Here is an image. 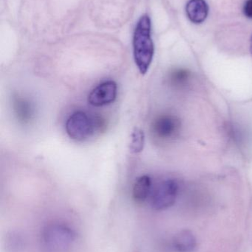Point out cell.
Returning a JSON list of instances; mask_svg holds the SVG:
<instances>
[{
	"label": "cell",
	"mask_w": 252,
	"mask_h": 252,
	"mask_svg": "<svg viewBox=\"0 0 252 252\" xmlns=\"http://www.w3.org/2000/svg\"><path fill=\"white\" fill-rule=\"evenodd\" d=\"M133 53L136 66L142 75L147 72L154 56V44L151 37V20L145 14L139 19L133 37Z\"/></svg>",
	"instance_id": "6da1fadb"
},
{
	"label": "cell",
	"mask_w": 252,
	"mask_h": 252,
	"mask_svg": "<svg viewBox=\"0 0 252 252\" xmlns=\"http://www.w3.org/2000/svg\"><path fill=\"white\" fill-rule=\"evenodd\" d=\"M42 240L50 252H67L75 241V234L63 223H50L43 229Z\"/></svg>",
	"instance_id": "7a4b0ae2"
},
{
	"label": "cell",
	"mask_w": 252,
	"mask_h": 252,
	"mask_svg": "<svg viewBox=\"0 0 252 252\" xmlns=\"http://www.w3.org/2000/svg\"><path fill=\"white\" fill-rule=\"evenodd\" d=\"M181 126L180 120L176 115H160L152 122L151 133L160 142H172L180 136Z\"/></svg>",
	"instance_id": "3957f363"
},
{
	"label": "cell",
	"mask_w": 252,
	"mask_h": 252,
	"mask_svg": "<svg viewBox=\"0 0 252 252\" xmlns=\"http://www.w3.org/2000/svg\"><path fill=\"white\" fill-rule=\"evenodd\" d=\"M96 126L94 119L85 112L78 111L72 113L67 120L65 129L71 139L82 141L94 133Z\"/></svg>",
	"instance_id": "277c9868"
},
{
	"label": "cell",
	"mask_w": 252,
	"mask_h": 252,
	"mask_svg": "<svg viewBox=\"0 0 252 252\" xmlns=\"http://www.w3.org/2000/svg\"><path fill=\"white\" fill-rule=\"evenodd\" d=\"M179 189V184L174 179H167L161 182L152 194V207L158 211L170 208L176 203Z\"/></svg>",
	"instance_id": "5b68a950"
},
{
	"label": "cell",
	"mask_w": 252,
	"mask_h": 252,
	"mask_svg": "<svg viewBox=\"0 0 252 252\" xmlns=\"http://www.w3.org/2000/svg\"><path fill=\"white\" fill-rule=\"evenodd\" d=\"M118 93L115 81H108L102 83L93 89L88 95V103L95 107H102L115 101Z\"/></svg>",
	"instance_id": "8992f818"
},
{
	"label": "cell",
	"mask_w": 252,
	"mask_h": 252,
	"mask_svg": "<svg viewBox=\"0 0 252 252\" xmlns=\"http://www.w3.org/2000/svg\"><path fill=\"white\" fill-rule=\"evenodd\" d=\"M186 13L192 23H203L208 16V4L205 0H189L186 5Z\"/></svg>",
	"instance_id": "52a82bcc"
},
{
	"label": "cell",
	"mask_w": 252,
	"mask_h": 252,
	"mask_svg": "<svg viewBox=\"0 0 252 252\" xmlns=\"http://www.w3.org/2000/svg\"><path fill=\"white\" fill-rule=\"evenodd\" d=\"M13 108L15 115L21 124H29L34 118V107L27 99L16 96L13 98Z\"/></svg>",
	"instance_id": "ba28073f"
},
{
	"label": "cell",
	"mask_w": 252,
	"mask_h": 252,
	"mask_svg": "<svg viewBox=\"0 0 252 252\" xmlns=\"http://www.w3.org/2000/svg\"><path fill=\"white\" fill-rule=\"evenodd\" d=\"M175 249L179 252H192L196 248V238L191 231L187 229L179 232L174 238Z\"/></svg>",
	"instance_id": "9c48e42d"
},
{
	"label": "cell",
	"mask_w": 252,
	"mask_h": 252,
	"mask_svg": "<svg viewBox=\"0 0 252 252\" xmlns=\"http://www.w3.org/2000/svg\"><path fill=\"white\" fill-rule=\"evenodd\" d=\"M152 180L148 176L139 177L136 180L133 189V197L137 203L144 202L151 193Z\"/></svg>",
	"instance_id": "30bf717a"
},
{
	"label": "cell",
	"mask_w": 252,
	"mask_h": 252,
	"mask_svg": "<svg viewBox=\"0 0 252 252\" xmlns=\"http://www.w3.org/2000/svg\"><path fill=\"white\" fill-rule=\"evenodd\" d=\"M25 247L23 237L19 232H10L7 234L4 242L5 252H22Z\"/></svg>",
	"instance_id": "8fae6325"
},
{
	"label": "cell",
	"mask_w": 252,
	"mask_h": 252,
	"mask_svg": "<svg viewBox=\"0 0 252 252\" xmlns=\"http://www.w3.org/2000/svg\"><path fill=\"white\" fill-rule=\"evenodd\" d=\"M191 75L189 71L184 69H179L172 72L170 81L176 87H185L190 79Z\"/></svg>",
	"instance_id": "7c38bea8"
},
{
	"label": "cell",
	"mask_w": 252,
	"mask_h": 252,
	"mask_svg": "<svg viewBox=\"0 0 252 252\" xmlns=\"http://www.w3.org/2000/svg\"><path fill=\"white\" fill-rule=\"evenodd\" d=\"M144 145V133L139 128H135L131 135L130 151L134 154H138L143 151Z\"/></svg>",
	"instance_id": "4fadbf2b"
},
{
	"label": "cell",
	"mask_w": 252,
	"mask_h": 252,
	"mask_svg": "<svg viewBox=\"0 0 252 252\" xmlns=\"http://www.w3.org/2000/svg\"><path fill=\"white\" fill-rule=\"evenodd\" d=\"M244 13L247 18L252 19V0H247L244 6Z\"/></svg>",
	"instance_id": "5bb4252c"
},
{
	"label": "cell",
	"mask_w": 252,
	"mask_h": 252,
	"mask_svg": "<svg viewBox=\"0 0 252 252\" xmlns=\"http://www.w3.org/2000/svg\"><path fill=\"white\" fill-rule=\"evenodd\" d=\"M250 52H251V54L252 56V35L251 37V41H250Z\"/></svg>",
	"instance_id": "9a60e30c"
}]
</instances>
